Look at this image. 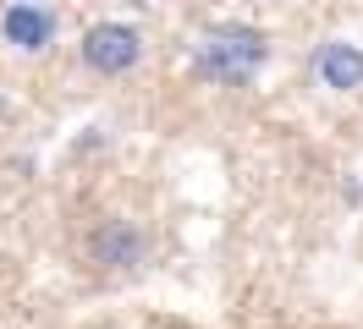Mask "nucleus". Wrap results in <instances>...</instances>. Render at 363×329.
<instances>
[{"mask_svg":"<svg viewBox=\"0 0 363 329\" xmlns=\"http://www.w3.org/2000/svg\"><path fill=\"white\" fill-rule=\"evenodd\" d=\"M94 247H99V258H105V263H133L138 258V231H127V225H105V231L94 236Z\"/></svg>","mask_w":363,"mask_h":329,"instance_id":"obj_5","label":"nucleus"},{"mask_svg":"<svg viewBox=\"0 0 363 329\" xmlns=\"http://www.w3.org/2000/svg\"><path fill=\"white\" fill-rule=\"evenodd\" d=\"M193 61H199L204 77H215V83H226V88H242L259 66L270 61V39L259 28H248V22H215V28L199 33Z\"/></svg>","mask_w":363,"mask_h":329,"instance_id":"obj_1","label":"nucleus"},{"mask_svg":"<svg viewBox=\"0 0 363 329\" xmlns=\"http://www.w3.org/2000/svg\"><path fill=\"white\" fill-rule=\"evenodd\" d=\"M319 77H325V88H358L363 83V50L358 44H325L319 50Z\"/></svg>","mask_w":363,"mask_h":329,"instance_id":"obj_4","label":"nucleus"},{"mask_svg":"<svg viewBox=\"0 0 363 329\" xmlns=\"http://www.w3.org/2000/svg\"><path fill=\"white\" fill-rule=\"evenodd\" d=\"M0 28H6V39L23 44V50H45L50 33H55V17H50V11H39V6H6Z\"/></svg>","mask_w":363,"mask_h":329,"instance_id":"obj_3","label":"nucleus"},{"mask_svg":"<svg viewBox=\"0 0 363 329\" xmlns=\"http://www.w3.org/2000/svg\"><path fill=\"white\" fill-rule=\"evenodd\" d=\"M138 61H143V39H138V28H127V22H94L89 33H83V66H94L99 77H121Z\"/></svg>","mask_w":363,"mask_h":329,"instance_id":"obj_2","label":"nucleus"},{"mask_svg":"<svg viewBox=\"0 0 363 329\" xmlns=\"http://www.w3.org/2000/svg\"><path fill=\"white\" fill-rule=\"evenodd\" d=\"M0 115H6V99H0Z\"/></svg>","mask_w":363,"mask_h":329,"instance_id":"obj_6","label":"nucleus"}]
</instances>
